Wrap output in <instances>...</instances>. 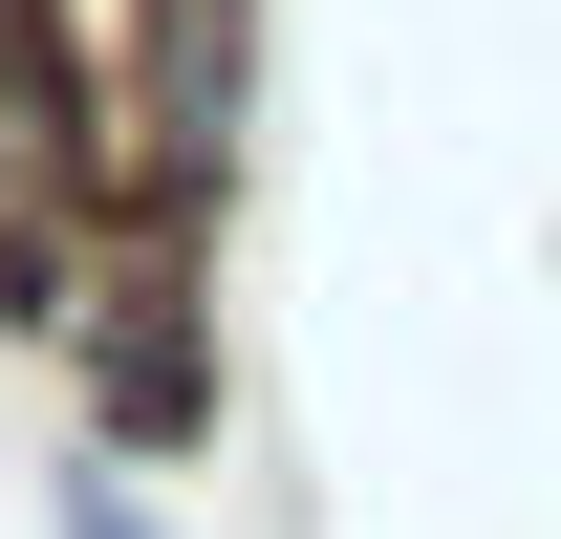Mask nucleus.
Masks as SVG:
<instances>
[{"label":"nucleus","mask_w":561,"mask_h":539,"mask_svg":"<svg viewBox=\"0 0 561 539\" xmlns=\"http://www.w3.org/2000/svg\"><path fill=\"white\" fill-rule=\"evenodd\" d=\"M87 454H130V474H173V454H216V280L195 260H130L108 302H87Z\"/></svg>","instance_id":"obj_1"},{"label":"nucleus","mask_w":561,"mask_h":539,"mask_svg":"<svg viewBox=\"0 0 561 539\" xmlns=\"http://www.w3.org/2000/svg\"><path fill=\"white\" fill-rule=\"evenodd\" d=\"M44 539H173V518L130 496V454H66V474H44Z\"/></svg>","instance_id":"obj_2"}]
</instances>
